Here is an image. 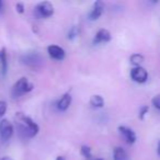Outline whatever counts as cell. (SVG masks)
Returning a JSON list of instances; mask_svg holds the SVG:
<instances>
[{
	"mask_svg": "<svg viewBox=\"0 0 160 160\" xmlns=\"http://www.w3.org/2000/svg\"><path fill=\"white\" fill-rule=\"evenodd\" d=\"M14 121H16L17 131H18L19 135L21 137L33 138L34 136L38 135V131H40V127H38V125L31 118H29L25 114L19 112L14 116Z\"/></svg>",
	"mask_w": 160,
	"mask_h": 160,
	"instance_id": "cell-1",
	"label": "cell"
},
{
	"mask_svg": "<svg viewBox=\"0 0 160 160\" xmlns=\"http://www.w3.org/2000/svg\"><path fill=\"white\" fill-rule=\"evenodd\" d=\"M33 88H34L33 83L30 82L29 80H28V78L22 77L13 85L12 90H11V96L13 97V98H19V97L32 91Z\"/></svg>",
	"mask_w": 160,
	"mask_h": 160,
	"instance_id": "cell-2",
	"label": "cell"
},
{
	"mask_svg": "<svg viewBox=\"0 0 160 160\" xmlns=\"http://www.w3.org/2000/svg\"><path fill=\"white\" fill-rule=\"evenodd\" d=\"M21 64L25 65V66L30 67L33 69H38L43 66L44 64V59L38 53H27L23 54L20 57Z\"/></svg>",
	"mask_w": 160,
	"mask_h": 160,
	"instance_id": "cell-3",
	"label": "cell"
},
{
	"mask_svg": "<svg viewBox=\"0 0 160 160\" xmlns=\"http://www.w3.org/2000/svg\"><path fill=\"white\" fill-rule=\"evenodd\" d=\"M34 12H35V16L40 19L51 18L54 14V6L48 1H42L36 5Z\"/></svg>",
	"mask_w": 160,
	"mask_h": 160,
	"instance_id": "cell-4",
	"label": "cell"
},
{
	"mask_svg": "<svg viewBox=\"0 0 160 160\" xmlns=\"http://www.w3.org/2000/svg\"><path fill=\"white\" fill-rule=\"evenodd\" d=\"M13 125L7 118L0 121V138L2 142H8L13 135Z\"/></svg>",
	"mask_w": 160,
	"mask_h": 160,
	"instance_id": "cell-5",
	"label": "cell"
},
{
	"mask_svg": "<svg viewBox=\"0 0 160 160\" xmlns=\"http://www.w3.org/2000/svg\"><path fill=\"white\" fill-rule=\"evenodd\" d=\"M131 78L137 83H145L148 79V72L144 67H134L131 70Z\"/></svg>",
	"mask_w": 160,
	"mask_h": 160,
	"instance_id": "cell-6",
	"label": "cell"
},
{
	"mask_svg": "<svg viewBox=\"0 0 160 160\" xmlns=\"http://www.w3.org/2000/svg\"><path fill=\"white\" fill-rule=\"evenodd\" d=\"M118 132H120V134L123 136L125 142L128 145H133L136 142L137 136H136V133L132 128H129L127 126H118Z\"/></svg>",
	"mask_w": 160,
	"mask_h": 160,
	"instance_id": "cell-7",
	"label": "cell"
},
{
	"mask_svg": "<svg viewBox=\"0 0 160 160\" xmlns=\"http://www.w3.org/2000/svg\"><path fill=\"white\" fill-rule=\"evenodd\" d=\"M47 53H48V55L55 60H62L66 57L65 49L62 48L60 46H57V45H49V46L47 47Z\"/></svg>",
	"mask_w": 160,
	"mask_h": 160,
	"instance_id": "cell-8",
	"label": "cell"
},
{
	"mask_svg": "<svg viewBox=\"0 0 160 160\" xmlns=\"http://www.w3.org/2000/svg\"><path fill=\"white\" fill-rule=\"evenodd\" d=\"M112 40V35L109 30L100 29L97 32L96 36L93 38V44H100V43H108Z\"/></svg>",
	"mask_w": 160,
	"mask_h": 160,
	"instance_id": "cell-9",
	"label": "cell"
},
{
	"mask_svg": "<svg viewBox=\"0 0 160 160\" xmlns=\"http://www.w3.org/2000/svg\"><path fill=\"white\" fill-rule=\"evenodd\" d=\"M103 10H104V5H103L102 1H96L93 3V7H92L91 11L89 13V20L96 21L102 16Z\"/></svg>",
	"mask_w": 160,
	"mask_h": 160,
	"instance_id": "cell-10",
	"label": "cell"
},
{
	"mask_svg": "<svg viewBox=\"0 0 160 160\" xmlns=\"http://www.w3.org/2000/svg\"><path fill=\"white\" fill-rule=\"evenodd\" d=\"M71 104V96L69 93H65L59 100L56 103V107H57L58 111H66Z\"/></svg>",
	"mask_w": 160,
	"mask_h": 160,
	"instance_id": "cell-11",
	"label": "cell"
},
{
	"mask_svg": "<svg viewBox=\"0 0 160 160\" xmlns=\"http://www.w3.org/2000/svg\"><path fill=\"white\" fill-rule=\"evenodd\" d=\"M0 65H1V72L2 76H6L8 70V59H7V51L6 47L0 49Z\"/></svg>",
	"mask_w": 160,
	"mask_h": 160,
	"instance_id": "cell-12",
	"label": "cell"
},
{
	"mask_svg": "<svg viewBox=\"0 0 160 160\" xmlns=\"http://www.w3.org/2000/svg\"><path fill=\"white\" fill-rule=\"evenodd\" d=\"M113 160H128V155L122 147H115L113 150Z\"/></svg>",
	"mask_w": 160,
	"mask_h": 160,
	"instance_id": "cell-13",
	"label": "cell"
},
{
	"mask_svg": "<svg viewBox=\"0 0 160 160\" xmlns=\"http://www.w3.org/2000/svg\"><path fill=\"white\" fill-rule=\"evenodd\" d=\"M90 104L92 105L93 108H103L104 105V99L102 98L101 96L99 94H94L90 98Z\"/></svg>",
	"mask_w": 160,
	"mask_h": 160,
	"instance_id": "cell-14",
	"label": "cell"
},
{
	"mask_svg": "<svg viewBox=\"0 0 160 160\" xmlns=\"http://www.w3.org/2000/svg\"><path fill=\"white\" fill-rule=\"evenodd\" d=\"M144 59L145 57L142 55V54H133V55L129 57V62H131V64L133 65L134 67H140V65L144 62Z\"/></svg>",
	"mask_w": 160,
	"mask_h": 160,
	"instance_id": "cell-15",
	"label": "cell"
},
{
	"mask_svg": "<svg viewBox=\"0 0 160 160\" xmlns=\"http://www.w3.org/2000/svg\"><path fill=\"white\" fill-rule=\"evenodd\" d=\"M80 153H81V156H83L85 158H87V159H90L91 158V148H90L89 146H86V145H83L82 147H81V149H80Z\"/></svg>",
	"mask_w": 160,
	"mask_h": 160,
	"instance_id": "cell-16",
	"label": "cell"
},
{
	"mask_svg": "<svg viewBox=\"0 0 160 160\" xmlns=\"http://www.w3.org/2000/svg\"><path fill=\"white\" fill-rule=\"evenodd\" d=\"M148 111H149V108L147 107V105H144V107L140 108L139 114H138V118H139V120H142V121L144 120L145 116H146L147 113H148Z\"/></svg>",
	"mask_w": 160,
	"mask_h": 160,
	"instance_id": "cell-17",
	"label": "cell"
},
{
	"mask_svg": "<svg viewBox=\"0 0 160 160\" xmlns=\"http://www.w3.org/2000/svg\"><path fill=\"white\" fill-rule=\"evenodd\" d=\"M151 103H152V105L158 110V111H160V93L153 97L152 100H151Z\"/></svg>",
	"mask_w": 160,
	"mask_h": 160,
	"instance_id": "cell-18",
	"label": "cell"
},
{
	"mask_svg": "<svg viewBox=\"0 0 160 160\" xmlns=\"http://www.w3.org/2000/svg\"><path fill=\"white\" fill-rule=\"evenodd\" d=\"M6 111H7V103H6V101L0 100V118H2L5 115Z\"/></svg>",
	"mask_w": 160,
	"mask_h": 160,
	"instance_id": "cell-19",
	"label": "cell"
},
{
	"mask_svg": "<svg viewBox=\"0 0 160 160\" xmlns=\"http://www.w3.org/2000/svg\"><path fill=\"white\" fill-rule=\"evenodd\" d=\"M78 35V31H77V28H71V30L68 32V38L69 40H72V38H75L76 36Z\"/></svg>",
	"mask_w": 160,
	"mask_h": 160,
	"instance_id": "cell-20",
	"label": "cell"
},
{
	"mask_svg": "<svg viewBox=\"0 0 160 160\" xmlns=\"http://www.w3.org/2000/svg\"><path fill=\"white\" fill-rule=\"evenodd\" d=\"M24 5H23L22 2H18L16 5V10H17V12H18V13H20V14H22L23 12H24Z\"/></svg>",
	"mask_w": 160,
	"mask_h": 160,
	"instance_id": "cell-21",
	"label": "cell"
},
{
	"mask_svg": "<svg viewBox=\"0 0 160 160\" xmlns=\"http://www.w3.org/2000/svg\"><path fill=\"white\" fill-rule=\"evenodd\" d=\"M157 153H158V156L160 157V139H159V142H158V145H157Z\"/></svg>",
	"mask_w": 160,
	"mask_h": 160,
	"instance_id": "cell-22",
	"label": "cell"
},
{
	"mask_svg": "<svg viewBox=\"0 0 160 160\" xmlns=\"http://www.w3.org/2000/svg\"><path fill=\"white\" fill-rule=\"evenodd\" d=\"M3 12V2L0 0V13H2Z\"/></svg>",
	"mask_w": 160,
	"mask_h": 160,
	"instance_id": "cell-23",
	"label": "cell"
},
{
	"mask_svg": "<svg viewBox=\"0 0 160 160\" xmlns=\"http://www.w3.org/2000/svg\"><path fill=\"white\" fill-rule=\"evenodd\" d=\"M0 160H13V159H12L11 157H7V156H6V157H2Z\"/></svg>",
	"mask_w": 160,
	"mask_h": 160,
	"instance_id": "cell-24",
	"label": "cell"
},
{
	"mask_svg": "<svg viewBox=\"0 0 160 160\" xmlns=\"http://www.w3.org/2000/svg\"><path fill=\"white\" fill-rule=\"evenodd\" d=\"M56 160H66V158H65L64 156H58V157L56 158Z\"/></svg>",
	"mask_w": 160,
	"mask_h": 160,
	"instance_id": "cell-25",
	"label": "cell"
},
{
	"mask_svg": "<svg viewBox=\"0 0 160 160\" xmlns=\"http://www.w3.org/2000/svg\"><path fill=\"white\" fill-rule=\"evenodd\" d=\"M96 160H103V159H101V158H99V159H96Z\"/></svg>",
	"mask_w": 160,
	"mask_h": 160,
	"instance_id": "cell-26",
	"label": "cell"
}]
</instances>
